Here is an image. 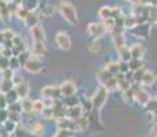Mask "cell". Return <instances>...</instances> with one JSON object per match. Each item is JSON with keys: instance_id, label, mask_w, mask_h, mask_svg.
Wrapping results in <instances>:
<instances>
[{"instance_id": "6da1fadb", "label": "cell", "mask_w": 157, "mask_h": 137, "mask_svg": "<svg viewBox=\"0 0 157 137\" xmlns=\"http://www.w3.org/2000/svg\"><path fill=\"white\" fill-rule=\"evenodd\" d=\"M60 13H62L63 18L71 25L77 23V13H75V7L70 4L68 2H62L60 3Z\"/></svg>"}, {"instance_id": "7a4b0ae2", "label": "cell", "mask_w": 157, "mask_h": 137, "mask_svg": "<svg viewBox=\"0 0 157 137\" xmlns=\"http://www.w3.org/2000/svg\"><path fill=\"white\" fill-rule=\"evenodd\" d=\"M107 93H108V89L105 87H101L100 89L96 92V95L93 96L92 102H93V108H100L102 104L105 103L107 100Z\"/></svg>"}, {"instance_id": "3957f363", "label": "cell", "mask_w": 157, "mask_h": 137, "mask_svg": "<svg viewBox=\"0 0 157 137\" xmlns=\"http://www.w3.org/2000/svg\"><path fill=\"white\" fill-rule=\"evenodd\" d=\"M107 26L104 25V23H90L89 26H87V32H89V34H92L93 37L98 38V37H102V36L107 33Z\"/></svg>"}, {"instance_id": "277c9868", "label": "cell", "mask_w": 157, "mask_h": 137, "mask_svg": "<svg viewBox=\"0 0 157 137\" xmlns=\"http://www.w3.org/2000/svg\"><path fill=\"white\" fill-rule=\"evenodd\" d=\"M56 44L59 45V48L67 51V50H70V47H71V40L66 33L60 32V33L56 34Z\"/></svg>"}, {"instance_id": "5b68a950", "label": "cell", "mask_w": 157, "mask_h": 137, "mask_svg": "<svg viewBox=\"0 0 157 137\" xmlns=\"http://www.w3.org/2000/svg\"><path fill=\"white\" fill-rule=\"evenodd\" d=\"M41 95L47 99H59L62 95V89L60 88H52V87H47L41 91Z\"/></svg>"}, {"instance_id": "8992f818", "label": "cell", "mask_w": 157, "mask_h": 137, "mask_svg": "<svg viewBox=\"0 0 157 137\" xmlns=\"http://www.w3.org/2000/svg\"><path fill=\"white\" fill-rule=\"evenodd\" d=\"M25 67L30 73H37L43 67V63H41L37 58H29V60L25 63Z\"/></svg>"}, {"instance_id": "52a82bcc", "label": "cell", "mask_w": 157, "mask_h": 137, "mask_svg": "<svg viewBox=\"0 0 157 137\" xmlns=\"http://www.w3.org/2000/svg\"><path fill=\"white\" fill-rule=\"evenodd\" d=\"M134 34L138 37H147L149 36V23H141L134 27Z\"/></svg>"}, {"instance_id": "ba28073f", "label": "cell", "mask_w": 157, "mask_h": 137, "mask_svg": "<svg viewBox=\"0 0 157 137\" xmlns=\"http://www.w3.org/2000/svg\"><path fill=\"white\" fill-rule=\"evenodd\" d=\"M130 51H131V56L134 58V59H142V56L145 55V48H144L142 44H134V45H131Z\"/></svg>"}, {"instance_id": "9c48e42d", "label": "cell", "mask_w": 157, "mask_h": 137, "mask_svg": "<svg viewBox=\"0 0 157 137\" xmlns=\"http://www.w3.org/2000/svg\"><path fill=\"white\" fill-rule=\"evenodd\" d=\"M32 37L34 38V41H44L45 40L44 29L40 25L33 26V29H32Z\"/></svg>"}, {"instance_id": "30bf717a", "label": "cell", "mask_w": 157, "mask_h": 137, "mask_svg": "<svg viewBox=\"0 0 157 137\" xmlns=\"http://www.w3.org/2000/svg\"><path fill=\"white\" fill-rule=\"evenodd\" d=\"M62 93L63 95H66V96H72L75 93V91H77V88H75V85H74V82H71V81H66L64 84L62 85Z\"/></svg>"}, {"instance_id": "8fae6325", "label": "cell", "mask_w": 157, "mask_h": 137, "mask_svg": "<svg viewBox=\"0 0 157 137\" xmlns=\"http://www.w3.org/2000/svg\"><path fill=\"white\" fill-rule=\"evenodd\" d=\"M17 93H18V96H21L22 99H25L26 96H28V92H29V87H28V84L26 82H23V81H21L19 84H17Z\"/></svg>"}, {"instance_id": "7c38bea8", "label": "cell", "mask_w": 157, "mask_h": 137, "mask_svg": "<svg viewBox=\"0 0 157 137\" xmlns=\"http://www.w3.org/2000/svg\"><path fill=\"white\" fill-rule=\"evenodd\" d=\"M135 99H137V102L140 103L141 106H146L147 103H149V100L152 99V97H150V95L146 92V91H144V89H142L137 96H135Z\"/></svg>"}, {"instance_id": "4fadbf2b", "label": "cell", "mask_w": 157, "mask_h": 137, "mask_svg": "<svg viewBox=\"0 0 157 137\" xmlns=\"http://www.w3.org/2000/svg\"><path fill=\"white\" fill-rule=\"evenodd\" d=\"M97 77H98V81H100L101 84H105V82H107L108 80H111V78L115 77V75H113L112 73L109 71V70L104 69V70H100V71H98Z\"/></svg>"}, {"instance_id": "5bb4252c", "label": "cell", "mask_w": 157, "mask_h": 137, "mask_svg": "<svg viewBox=\"0 0 157 137\" xmlns=\"http://www.w3.org/2000/svg\"><path fill=\"white\" fill-rule=\"evenodd\" d=\"M117 51H119V55H120V60H124V62H130V60L132 59V56H131V51H130V48L123 47V48H120V50H117Z\"/></svg>"}, {"instance_id": "9a60e30c", "label": "cell", "mask_w": 157, "mask_h": 137, "mask_svg": "<svg viewBox=\"0 0 157 137\" xmlns=\"http://www.w3.org/2000/svg\"><path fill=\"white\" fill-rule=\"evenodd\" d=\"M156 77H157L156 73H153V71H145L142 84H144V85H152V84H155Z\"/></svg>"}, {"instance_id": "2e32d148", "label": "cell", "mask_w": 157, "mask_h": 137, "mask_svg": "<svg viewBox=\"0 0 157 137\" xmlns=\"http://www.w3.org/2000/svg\"><path fill=\"white\" fill-rule=\"evenodd\" d=\"M33 52H34V55H37V56L44 55V52H45L44 41H34V45H33Z\"/></svg>"}, {"instance_id": "e0dca14e", "label": "cell", "mask_w": 157, "mask_h": 137, "mask_svg": "<svg viewBox=\"0 0 157 137\" xmlns=\"http://www.w3.org/2000/svg\"><path fill=\"white\" fill-rule=\"evenodd\" d=\"M128 67L131 71H137V70L142 69V59H134V58H132L128 62Z\"/></svg>"}, {"instance_id": "ac0fdd59", "label": "cell", "mask_w": 157, "mask_h": 137, "mask_svg": "<svg viewBox=\"0 0 157 137\" xmlns=\"http://www.w3.org/2000/svg\"><path fill=\"white\" fill-rule=\"evenodd\" d=\"M81 112H82L81 107H75V106H74V107H70L67 110V114H66V115H67V117H70V118H72V119H74V118H77V119H78V118L81 117Z\"/></svg>"}, {"instance_id": "d6986e66", "label": "cell", "mask_w": 157, "mask_h": 137, "mask_svg": "<svg viewBox=\"0 0 157 137\" xmlns=\"http://www.w3.org/2000/svg\"><path fill=\"white\" fill-rule=\"evenodd\" d=\"M123 99H124L126 103H130V104H132L134 100H137L135 99V93L131 91V88L127 89V91H123Z\"/></svg>"}, {"instance_id": "ffe728a7", "label": "cell", "mask_w": 157, "mask_h": 137, "mask_svg": "<svg viewBox=\"0 0 157 137\" xmlns=\"http://www.w3.org/2000/svg\"><path fill=\"white\" fill-rule=\"evenodd\" d=\"M147 23H157V7H152V6H150Z\"/></svg>"}, {"instance_id": "44dd1931", "label": "cell", "mask_w": 157, "mask_h": 137, "mask_svg": "<svg viewBox=\"0 0 157 137\" xmlns=\"http://www.w3.org/2000/svg\"><path fill=\"white\" fill-rule=\"evenodd\" d=\"M98 14H100V17L104 21L108 19V18H112V8H111V7H102Z\"/></svg>"}, {"instance_id": "7402d4cb", "label": "cell", "mask_w": 157, "mask_h": 137, "mask_svg": "<svg viewBox=\"0 0 157 137\" xmlns=\"http://www.w3.org/2000/svg\"><path fill=\"white\" fill-rule=\"evenodd\" d=\"M104 87L107 88L108 91H113V89H116V88L119 87V84H117L116 77H112V78H111V80H108V81L104 84Z\"/></svg>"}, {"instance_id": "603a6c76", "label": "cell", "mask_w": 157, "mask_h": 137, "mask_svg": "<svg viewBox=\"0 0 157 137\" xmlns=\"http://www.w3.org/2000/svg\"><path fill=\"white\" fill-rule=\"evenodd\" d=\"M33 103L34 102H32V100H29V99H22L21 100V106H22V110H25V111H32L33 110Z\"/></svg>"}, {"instance_id": "cb8c5ba5", "label": "cell", "mask_w": 157, "mask_h": 137, "mask_svg": "<svg viewBox=\"0 0 157 137\" xmlns=\"http://www.w3.org/2000/svg\"><path fill=\"white\" fill-rule=\"evenodd\" d=\"M2 92H6L8 93L10 91H13V80H4L2 82Z\"/></svg>"}, {"instance_id": "d4e9b609", "label": "cell", "mask_w": 157, "mask_h": 137, "mask_svg": "<svg viewBox=\"0 0 157 137\" xmlns=\"http://www.w3.org/2000/svg\"><path fill=\"white\" fill-rule=\"evenodd\" d=\"M6 99H7V103H10V104H13V103L17 102V99H18V93H17V91H10V92L6 95Z\"/></svg>"}, {"instance_id": "484cf974", "label": "cell", "mask_w": 157, "mask_h": 137, "mask_svg": "<svg viewBox=\"0 0 157 137\" xmlns=\"http://www.w3.org/2000/svg\"><path fill=\"white\" fill-rule=\"evenodd\" d=\"M107 70H109L111 73H112L113 75H116V74H119L120 73V69H119V63H108L107 65V67H105Z\"/></svg>"}, {"instance_id": "4316f807", "label": "cell", "mask_w": 157, "mask_h": 137, "mask_svg": "<svg viewBox=\"0 0 157 137\" xmlns=\"http://www.w3.org/2000/svg\"><path fill=\"white\" fill-rule=\"evenodd\" d=\"M145 71H146V70H144V69H140V70H137V71H134V82H141V84H142Z\"/></svg>"}, {"instance_id": "83f0119b", "label": "cell", "mask_w": 157, "mask_h": 137, "mask_svg": "<svg viewBox=\"0 0 157 137\" xmlns=\"http://www.w3.org/2000/svg\"><path fill=\"white\" fill-rule=\"evenodd\" d=\"M37 22H38L37 15H36V14H30V13H29L28 18H26V23H28L29 26H36V25H37Z\"/></svg>"}, {"instance_id": "f1b7e54d", "label": "cell", "mask_w": 157, "mask_h": 137, "mask_svg": "<svg viewBox=\"0 0 157 137\" xmlns=\"http://www.w3.org/2000/svg\"><path fill=\"white\" fill-rule=\"evenodd\" d=\"M104 25L107 26L108 30H111V32H112V30L115 29V26H116V21H115V18H108V19H105Z\"/></svg>"}, {"instance_id": "f546056e", "label": "cell", "mask_w": 157, "mask_h": 137, "mask_svg": "<svg viewBox=\"0 0 157 137\" xmlns=\"http://www.w3.org/2000/svg\"><path fill=\"white\" fill-rule=\"evenodd\" d=\"M15 136L17 137H30V133L28 130L23 129V127H17V129H15Z\"/></svg>"}, {"instance_id": "4dcf8cb0", "label": "cell", "mask_w": 157, "mask_h": 137, "mask_svg": "<svg viewBox=\"0 0 157 137\" xmlns=\"http://www.w3.org/2000/svg\"><path fill=\"white\" fill-rule=\"evenodd\" d=\"M44 108H45V106H44L43 102H34V103H33V111H36V112H43Z\"/></svg>"}, {"instance_id": "1f68e13d", "label": "cell", "mask_w": 157, "mask_h": 137, "mask_svg": "<svg viewBox=\"0 0 157 137\" xmlns=\"http://www.w3.org/2000/svg\"><path fill=\"white\" fill-rule=\"evenodd\" d=\"M17 15L19 18H25V19H26V18H28V15H29V10L26 7L18 8V10H17Z\"/></svg>"}, {"instance_id": "d6a6232c", "label": "cell", "mask_w": 157, "mask_h": 137, "mask_svg": "<svg viewBox=\"0 0 157 137\" xmlns=\"http://www.w3.org/2000/svg\"><path fill=\"white\" fill-rule=\"evenodd\" d=\"M145 107L149 110V111H156V110H157V100L156 99H150L149 103H147Z\"/></svg>"}, {"instance_id": "836d02e7", "label": "cell", "mask_w": 157, "mask_h": 137, "mask_svg": "<svg viewBox=\"0 0 157 137\" xmlns=\"http://www.w3.org/2000/svg\"><path fill=\"white\" fill-rule=\"evenodd\" d=\"M8 119H11L13 122H19L21 121V114L19 112H13V111H10V114H8Z\"/></svg>"}, {"instance_id": "e575fe53", "label": "cell", "mask_w": 157, "mask_h": 137, "mask_svg": "<svg viewBox=\"0 0 157 137\" xmlns=\"http://www.w3.org/2000/svg\"><path fill=\"white\" fill-rule=\"evenodd\" d=\"M15 129H17V126H15V122H13L11 119L6 121V130H7L8 133H10V132H14Z\"/></svg>"}, {"instance_id": "d590c367", "label": "cell", "mask_w": 157, "mask_h": 137, "mask_svg": "<svg viewBox=\"0 0 157 137\" xmlns=\"http://www.w3.org/2000/svg\"><path fill=\"white\" fill-rule=\"evenodd\" d=\"M41 114H43L45 118H53V107H45Z\"/></svg>"}, {"instance_id": "8d00e7d4", "label": "cell", "mask_w": 157, "mask_h": 137, "mask_svg": "<svg viewBox=\"0 0 157 137\" xmlns=\"http://www.w3.org/2000/svg\"><path fill=\"white\" fill-rule=\"evenodd\" d=\"M119 69H120V73H127L130 67H128V62H124V60H120L119 62Z\"/></svg>"}, {"instance_id": "74e56055", "label": "cell", "mask_w": 157, "mask_h": 137, "mask_svg": "<svg viewBox=\"0 0 157 137\" xmlns=\"http://www.w3.org/2000/svg\"><path fill=\"white\" fill-rule=\"evenodd\" d=\"M19 59H15V58H11L10 59V69L11 70H17L18 67H19Z\"/></svg>"}, {"instance_id": "f35d334b", "label": "cell", "mask_w": 157, "mask_h": 137, "mask_svg": "<svg viewBox=\"0 0 157 137\" xmlns=\"http://www.w3.org/2000/svg\"><path fill=\"white\" fill-rule=\"evenodd\" d=\"M21 110H22V106H21V103H13V104H10V111L13 112H21Z\"/></svg>"}, {"instance_id": "ab89813d", "label": "cell", "mask_w": 157, "mask_h": 137, "mask_svg": "<svg viewBox=\"0 0 157 137\" xmlns=\"http://www.w3.org/2000/svg\"><path fill=\"white\" fill-rule=\"evenodd\" d=\"M89 48H90V51H93V52H96V51H98L100 50V44H98L97 41H92L89 44Z\"/></svg>"}, {"instance_id": "60d3db41", "label": "cell", "mask_w": 157, "mask_h": 137, "mask_svg": "<svg viewBox=\"0 0 157 137\" xmlns=\"http://www.w3.org/2000/svg\"><path fill=\"white\" fill-rule=\"evenodd\" d=\"M8 114H10V112L3 111V108L0 110V121H2V122H6V121H8Z\"/></svg>"}, {"instance_id": "b9f144b4", "label": "cell", "mask_w": 157, "mask_h": 137, "mask_svg": "<svg viewBox=\"0 0 157 137\" xmlns=\"http://www.w3.org/2000/svg\"><path fill=\"white\" fill-rule=\"evenodd\" d=\"M53 10H55V8H53V6H48V7H45L43 10V14L44 15H52Z\"/></svg>"}, {"instance_id": "7bdbcfd3", "label": "cell", "mask_w": 157, "mask_h": 137, "mask_svg": "<svg viewBox=\"0 0 157 137\" xmlns=\"http://www.w3.org/2000/svg\"><path fill=\"white\" fill-rule=\"evenodd\" d=\"M3 75H4V80H13V71L10 69H6Z\"/></svg>"}, {"instance_id": "ee69618b", "label": "cell", "mask_w": 157, "mask_h": 137, "mask_svg": "<svg viewBox=\"0 0 157 137\" xmlns=\"http://www.w3.org/2000/svg\"><path fill=\"white\" fill-rule=\"evenodd\" d=\"M18 59H19V63L25 65V63L29 60V56H28V54H26V52H23V54H21V56L18 58Z\"/></svg>"}, {"instance_id": "f6af8a7d", "label": "cell", "mask_w": 157, "mask_h": 137, "mask_svg": "<svg viewBox=\"0 0 157 137\" xmlns=\"http://www.w3.org/2000/svg\"><path fill=\"white\" fill-rule=\"evenodd\" d=\"M3 34H4L6 40H8V38H10V40H13V38H14V33L11 32V30H6V32H3Z\"/></svg>"}, {"instance_id": "bcb514c9", "label": "cell", "mask_w": 157, "mask_h": 137, "mask_svg": "<svg viewBox=\"0 0 157 137\" xmlns=\"http://www.w3.org/2000/svg\"><path fill=\"white\" fill-rule=\"evenodd\" d=\"M6 103H7V99H6V96H2V95H0V110L4 108Z\"/></svg>"}, {"instance_id": "7dc6e473", "label": "cell", "mask_w": 157, "mask_h": 137, "mask_svg": "<svg viewBox=\"0 0 157 137\" xmlns=\"http://www.w3.org/2000/svg\"><path fill=\"white\" fill-rule=\"evenodd\" d=\"M149 6H152V7H157V0H150Z\"/></svg>"}]
</instances>
